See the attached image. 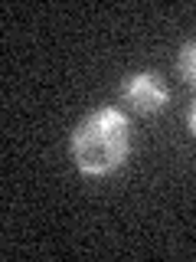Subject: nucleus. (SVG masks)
I'll return each mask as SVG.
<instances>
[{"mask_svg":"<svg viewBox=\"0 0 196 262\" xmlns=\"http://www.w3.org/2000/svg\"><path fill=\"white\" fill-rule=\"evenodd\" d=\"M131 154V121L118 105H98L72 128L69 158L85 177H108L125 167Z\"/></svg>","mask_w":196,"mask_h":262,"instance_id":"nucleus-1","label":"nucleus"},{"mask_svg":"<svg viewBox=\"0 0 196 262\" xmlns=\"http://www.w3.org/2000/svg\"><path fill=\"white\" fill-rule=\"evenodd\" d=\"M186 128H190V135L196 138V98H193V105H190V112H186Z\"/></svg>","mask_w":196,"mask_h":262,"instance_id":"nucleus-4","label":"nucleus"},{"mask_svg":"<svg viewBox=\"0 0 196 262\" xmlns=\"http://www.w3.org/2000/svg\"><path fill=\"white\" fill-rule=\"evenodd\" d=\"M177 72L180 79L186 82L190 89H196V39L180 46V56H177Z\"/></svg>","mask_w":196,"mask_h":262,"instance_id":"nucleus-3","label":"nucleus"},{"mask_svg":"<svg viewBox=\"0 0 196 262\" xmlns=\"http://www.w3.org/2000/svg\"><path fill=\"white\" fill-rule=\"evenodd\" d=\"M118 102L128 105L134 115H157L170 102V89H167L160 72L141 69V72H131V76L121 79Z\"/></svg>","mask_w":196,"mask_h":262,"instance_id":"nucleus-2","label":"nucleus"}]
</instances>
